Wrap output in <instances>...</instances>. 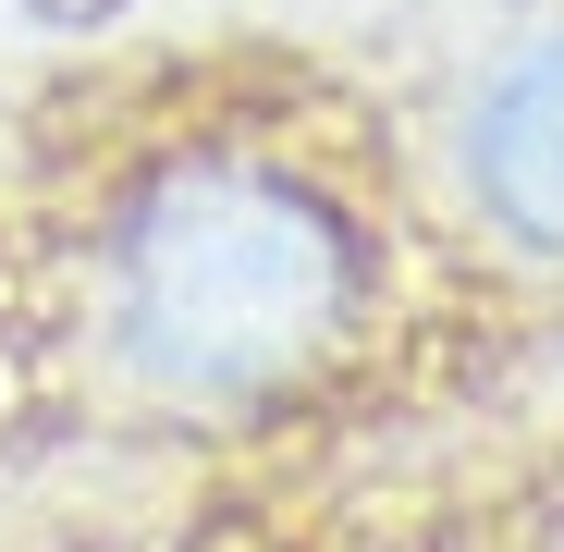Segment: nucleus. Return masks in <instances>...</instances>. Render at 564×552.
Listing matches in <instances>:
<instances>
[{
  "instance_id": "nucleus-2",
  "label": "nucleus",
  "mask_w": 564,
  "mask_h": 552,
  "mask_svg": "<svg viewBox=\"0 0 564 552\" xmlns=\"http://www.w3.org/2000/svg\"><path fill=\"white\" fill-rule=\"evenodd\" d=\"M454 172H466V209H479L516 258H564V13L528 25L479 86H466Z\"/></svg>"
},
{
  "instance_id": "nucleus-1",
  "label": "nucleus",
  "mask_w": 564,
  "mask_h": 552,
  "mask_svg": "<svg viewBox=\"0 0 564 552\" xmlns=\"http://www.w3.org/2000/svg\"><path fill=\"white\" fill-rule=\"evenodd\" d=\"M123 368L184 405H270L356 356L381 307V234L307 148L197 136L160 148L99 234Z\"/></svg>"
}]
</instances>
